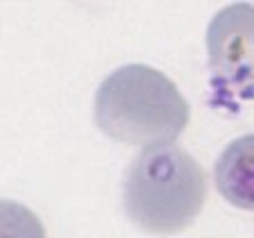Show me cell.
Listing matches in <instances>:
<instances>
[{
    "label": "cell",
    "mask_w": 254,
    "mask_h": 238,
    "mask_svg": "<svg viewBox=\"0 0 254 238\" xmlns=\"http://www.w3.org/2000/svg\"><path fill=\"white\" fill-rule=\"evenodd\" d=\"M206 179L197 161L177 145L143 150L123 184V206L138 229L157 236L180 234L204 206Z\"/></svg>",
    "instance_id": "2"
},
{
    "label": "cell",
    "mask_w": 254,
    "mask_h": 238,
    "mask_svg": "<svg viewBox=\"0 0 254 238\" xmlns=\"http://www.w3.org/2000/svg\"><path fill=\"white\" fill-rule=\"evenodd\" d=\"M0 238H46V229L27 206L0 200Z\"/></svg>",
    "instance_id": "5"
},
{
    "label": "cell",
    "mask_w": 254,
    "mask_h": 238,
    "mask_svg": "<svg viewBox=\"0 0 254 238\" xmlns=\"http://www.w3.org/2000/svg\"><path fill=\"white\" fill-rule=\"evenodd\" d=\"M190 107L161 70L129 63L102 79L95 122L109 138L138 148L170 145L184 132Z\"/></svg>",
    "instance_id": "1"
},
{
    "label": "cell",
    "mask_w": 254,
    "mask_h": 238,
    "mask_svg": "<svg viewBox=\"0 0 254 238\" xmlns=\"http://www.w3.org/2000/svg\"><path fill=\"white\" fill-rule=\"evenodd\" d=\"M213 177L229 204L254 211V134H245L222 150Z\"/></svg>",
    "instance_id": "4"
},
{
    "label": "cell",
    "mask_w": 254,
    "mask_h": 238,
    "mask_svg": "<svg viewBox=\"0 0 254 238\" xmlns=\"http://www.w3.org/2000/svg\"><path fill=\"white\" fill-rule=\"evenodd\" d=\"M213 93L229 100H254V5L220 9L206 30Z\"/></svg>",
    "instance_id": "3"
}]
</instances>
